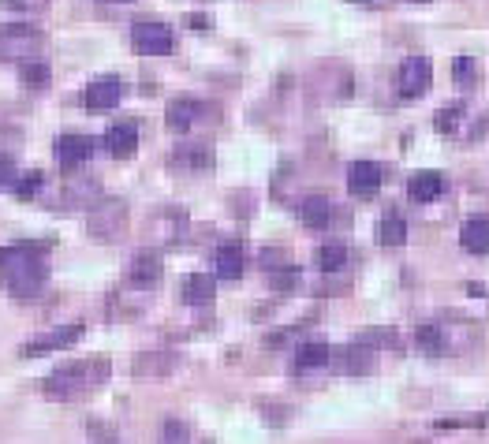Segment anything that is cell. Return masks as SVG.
<instances>
[{
	"instance_id": "obj_13",
	"label": "cell",
	"mask_w": 489,
	"mask_h": 444,
	"mask_svg": "<svg viewBox=\"0 0 489 444\" xmlns=\"http://www.w3.org/2000/svg\"><path fill=\"white\" fill-rule=\"evenodd\" d=\"M161 269H164V262H161L157 251H142V254H135L128 277H131V284H138V288H150V284L161 280Z\"/></svg>"
},
{
	"instance_id": "obj_31",
	"label": "cell",
	"mask_w": 489,
	"mask_h": 444,
	"mask_svg": "<svg viewBox=\"0 0 489 444\" xmlns=\"http://www.w3.org/2000/svg\"><path fill=\"white\" fill-rule=\"evenodd\" d=\"M362 343H396V333L393 329H370V333H362Z\"/></svg>"
},
{
	"instance_id": "obj_33",
	"label": "cell",
	"mask_w": 489,
	"mask_h": 444,
	"mask_svg": "<svg viewBox=\"0 0 489 444\" xmlns=\"http://www.w3.org/2000/svg\"><path fill=\"white\" fill-rule=\"evenodd\" d=\"M187 27H194V31H206V27H209V19H206V15H187Z\"/></svg>"
},
{
	"instance_id": "obj_4",
	"label": "cell",
	"mask_w": 489,
	"mask_h": 444,
	"mask_svg": "<svg viewBox=\"0 0 489 444\" xmlns=\"http://www.w3.org/2000/svg\"><path fill=\"white\" fill-rule=\"evenodd\" d=\"M128 228V202L124 199H102L90 209V235L93 239H120Z\"/></svg>"
},
{
	"instance_id": "obj_18",
	"label": "cell",
	"mask_w": 489,
	"mask_h": 444,
	"mask_svg": "<svg viewBox=\"0 0 489 444\" xmlns=\"http://www.w3.org/2000/svg\"><path fill=\"white\" fill-rule=\"evenodd\" d=\"M183 303L187 306H209L213 303V295H217V288H213V277H206V273H191V277H183Z\"/></svg>"
},
{
	"instance_id": "obj_7",
	"label": "cell",
	"mask_w": 489,
	"mask_h": 444,
	"mask_svg": "<svg viewBox=\"0 0 489 444\" xmlns=\"http://www.w3.org/2000/svg\"><path fill=\"white\" fill-rule=\"evenodd\" d=\"M83 340V325H64V329H53L45 336H34L27 348H22V355L27 359H38V355H49V351H60V348H71V343Z\"/></svg>"
},
{
	"instance_id": "obj_3",
	"label": "cell",
	"mask_w": 489,
	"mask_h": 444,
	"mask_svg": "<svg viewBox=\"0 0 489 444\" xmlns=\"http://www.w3.org/2000/svg\"><path fill=\"white\" fill-rule=\"evenodd\" d=\"M45 45V34L31 22H8L0 27V60H31Z\"/></svg>"
},
{
	"instance_id": "obj_32",
	"label": "cell",
	"mask_w": 489,
	"mask_h": 444,
	"mask_svg": "<svg viewBox=\"0 0 489 444\" xmlns=\"http://www.w3.org/2000/svg\"><path fill=\"white\" fill-rule=\"evenodd\" d=\"M12 180H15V161L8 154H0V191H4Z\"/></svg>"
},
{
	"instance_id": "obj_29",
	"label": "cell",
	"mask_w": 489,
	"mask_h": 444,
	"mask_svg": "<svg viewBox=\"0 0 489 444\" xmlns=\"http://www.w3.org/2000/svg\"><path fill=\"white\" fill-rule=\"evenodd\" d=\"M441 430H456V426H489V414H478V418H445V422H437Z\"/></svg>"
},
{
	"instance_id": "obj_24",
	"label": "cell",
	"mask_w": 489,
	"mask_h": 444,
	"mask_svg": "<svg viewBox=\"0 0 489 444\" xmlns=\"http://www.w3.org/2000/svg\"><path fill=\"white\" fill-rule=\"evenodd\" d=\"M344 262H348V246H340V243H329V246L317 251V265H322L325 273H336Z\"/></svg>"
},
{
	"instance_id": "obj_16",
	"label": "cell",
	"mask_w": 489,
	"mask_h": 444,
	"mask_svg": "<svg viewBox=\"0 0 489 444\" xmlns=\"http://www.w3.org/2000/svg\"><path fill=\"white\" fill-rule=\"evenodd\" d=\"M199 112H202V105L194 102V97H180V102L168 109V131H173V135H187L194 123H199Z\"/></svg>"
},
{
	"instance_id": "obj_14",
	"label": "cell",
	"mask_w": 489,
	"mask_h": 444,
	"mask_svg": "<svg viewBox=\"0 0 489 444\" xmlns=\"http://www.w3.org/2000/svg\"><path fill=\"white\" fill-rule=\"evenodd\" d=\"M459 243L467 246L471 254H489V217H471V220H463Z\"/></svg>"
},
{
	"instance_id": "obj_34",
	"label": "cell",
	"mask_w": 489,
	"mask_h": 444,
	"mask_svg": "<svg viewBox=\"0 0 489 444\" xmlns=\"http://www.w3.org/2000/svg\"><path fill=\"white\" fill-rule=\"evenodd\" d=\"M4 8H12V12H15V8H22V0H4Z\"/></svg>"
},
{
	"instance_id": "obj_20",
	"label": "cell",
	"mask_w": 489,
	"mask_h": 444,
	"mask_svg": "<svg viewBox=\"0 0 489 444\" xmlns=\"http://www.w3.org/2000/svg\"><path fill=\"white\" fill-rule=\"evenodd\" d=\"M441 191H445V180L437 176V172H419V176L407 183V194L414 202H433Z\"/></svg>"
},
{
	"instance_id": "obj_12",
	"label": "cell",
	"mask_w": 489,
	"mask_h": 444,
	"mask_svg": "<svg viewBox=\"0 0 489 444\" xmlns=\"http://www.w3.org/2000/svg\"><path fill=\"white\" fill-rule=\"evenodd\" d=\"M90 157H93V138H86V135H60L57 138V161L64 168H79Z\"/></svg>"
},
{
	"instance_id": "obj_35",
	"label": "cell",
	"mask_w": 489,
	"mask_h": 444,
	"mask_svg": "<svg viewBox=\"0 0 489 444\" xmlns=\"http://www.w3.org/2000/svg\"><path fill=\"white\" fill-rule=\"evenodd\" d=\"M355 4H370L374 8V4H385V0H355Z\"/></svg>"
},
{
	"instance_id": "obj_9",
	"label": "cell",
	"mask_w": 489,
	"mask_h": 444,
	"mask_svg": "<svg viewBox=\"0 0 489 444\" xmlns=\"http://www.w3.org/2000/svg\"><path fill=\"white\" fill-rule=\"evenodd\" d=\"M120 97H124V83L116 75H105V79H93L86 86V109L90 112H109L120 105Z\"/></svg>"
},
{
	"instance_id": "obj_26",
	"label": "cell",
	"mask_w": 489,
	"mask_h": 444,
	"mask_svg": "<svg viewBox=\"0 0 489 444\" xmlns=\"http://www.w3.org/2000/svg\"><path fill=\"white\" fill-rule=\"evenodd\" d=\"M452 75H456L459 86H475V79H478V60L456 57V60H452Z\"/></svg>"
},
{
	"instance_id": "obj_6",
	"label": "cell",
	"mask_w": 489,
	"mask_h": 444,
	"mask_svg": "<svg viewBox=\"0 0 489 444\" xmlns=\"http://www.w3.org/2000/svg\"><path fill=\"white\" fill-rule=\"evenodd\" d=\"M433 83V64L426 57H407L400 64V79H396V90L400 97H407V102H414V97H422Z\"/></svg>"
},
{
	"instance_id": "obj_27",
	"label": "cell",
	"mask_w": 489,
	"mask_h": 444,
	"mask_svg": "<svg viewBox=\"0 0 489 444\" xmlns=\"http://www.w3.org/2000/svg\"><path fill=\"white\" fill-rule=\"evenodd\" d=\"M463 112H467V109H463L459 102L445 105V112H441V116H437V131H445V135H452V131H456V123H459V116H463Z\"/></svg>"
},
{
	"instance_id": "obj_28",
	"label": "cell",
	"mask_w": 489,
	"mask_h": 444,
	"mask_svg": "<svg viewBox=\"0 0 489 444\" xmlns=\"http://www.w3.org/2000/svg\"><path fill=\"white\" fill-rule=\"evenodd\" d=\"M41 172H31V176H22L19 183H15V199H34V194L41 191Z\"/></svg>"
},
{
	"instance_id": "obj_23",
	"label": "cell",
	"mask_w": 489,
	"mask_h": 444,
	"mask_svg": "<svg viewBox=\"0 0 489 444\" xmlns=\"http://www.w3.org/2000/svg\"><path fill=\"white\" fill-rule=\"evenodd\" d=\"M336 366L344 369V374H366V369H370V355H366V348H348L336 359Z\"/></svg>"
},
{
	"instance_id": "obj_17",
	"label": "cell",
	"mask_w": 489,
	"mask_h": 444,
	"mask_svg": "<svg viewBox=\"0 0 489 444\" xmlns=\"http://www.w3.org/2000/svg\"><path fill=\"white\" fill-rule=\"evenodd\" d=\"M299 220L307 228H325L333 220V202L325 199V194H307L303 206H299Z\"/></svg>"
},
{
	"instance_id": "obj_36",
	"label": "cell",
	"mask_w": 489,
	"mask_h": 444,
	"mask_svg": "<svg viewBox=\"0 0 489 444\" xmlns=\"http://www.w3.org/2000/svg\"><path fill=\"white\" fill-rule=\"evenodd\" d=\"M411 4H430V0H411Z\"/></svg>"
},
{
	"instance_id": "obj_37",
	"label": "cell",
	"mask_w": 489,
	"mask_h": 444,
	"mask_svg": "<svg viewBox=\"0 0 489 444\" xmlns=\"http://www.w3.org/2000/svg\"><path fill=\"white\" fill-rule=\"evenodd\" d=\"M109 4H128V0H109Z\"/></svg>"
},
{
	"instance_id": "obj_22",
	"label": "cell",
	"mask_w": 489,
	"mask_h": 444,
	"mask_svg": "<svg viewBox=\"0 0 489 444\" xmlns=\"http://www.w3.org/2000/svg\"><path fill=\"white\" fill-rule=\"evenodd\" d=\"M19 79L31 90H45L53 75H49V64H41V60H19Z\"/></svg>"
},
{
	"instance_id": "obj_25",
	"label": "cell",
	"mask_w": 489,
	"mask_h": 444,
	"mask_svg": "<svg viewBox=\"0 0 489 444\" xmlns=\"http://www.w3.org/2000/svg\"><path fill=\"white\" fill-rule=\"evenodd\" d=\"M414 340H419V348L437 355V351H445V333L437 329V325H419V333H414Z\"/></svg>"
},
{
	"instance_id": "obj_15",
	"label": "cell",
	"mask_w": 489,
	"mask_h": 444,
	"mask_svg": "<svg viewBox=\"0 0 489 444\" xmlns=\"http://www.w3.org/2000/svg\"><path fill=\"white\" fill-rule=\"evenodd\" d=\"M213 265H217V277H225V280H239L243 277V246L239 243H225V246H217V254H213Z\"/></svg>"
},
{
	"instance_id": "obj_11",
	"label": "cell",
	"mask_w": 489,
	"mask_h": 444,
	"mask_svg": "<svg viewBox=\"0 0 489 444\" xmlns=\"http://www.w3.org/2000/svg\"><path fill=\"white\" fill-rule=\"evenodd\" d=\"M173 168L180 172H209L213 168V150L202 142H180L173 150Z\"/></svg>"
},
{
	"instance_id": "obj_10",
	"label": "cell",
	"mask_w": 489,
	"mask_h": 444,
	"mask_svg": "<svg viewBox=\"0 0 489 444\" xmlns=\"http://www.w3.org/2000/svg\"><path fill=\"white\" fill-rule=\"evenodd\" d=\"M381 180H385V172H381L378 161H355V164H348V191L359 194V199H366V194H378Z\"/></svg>"
},
{
	"instance_id": "obj_21",
	"label": "cell",
	"mask_w": 489,
	"mask_h": 444,
	"mask_svg": "<svg viewBox=\"0 0 489 444\" xmlns=\"http://www.w3.org/2000/svg\"><path fill=\"white\" fill-rule=\"evenodd\" d=\"M378 239H381V246H400V243H407V220H404L400 213H388L381 225H378Z\"/></svg>"
},
{
	"instance_id": "obj_2",
	"label": "cell",
	"mask_w": 489,
	"mask_h": 444,
	"mask_svg": "<svg viewBox=\"0 0 489 444\" xmlns=\"http://www.w3.org/2000/svg\"><path fill=\"white\" fill-rule=\"evenodd\" d=\"M109 381V362L105 359H79V362H64L53 374L45 377V396L57 404H79L90 400L97 388Z\"/></svg>"
},
{
	"instance_id": "obj_8",
	"label": "cell",
	"mask_w": 489,
	"mask_h": 444,
	"mask_svg": "<svg viewBox=\"0 0 489 444\" xmlns=\"http://www.w3.org/2000/svg\"><path fill=\"white\" fill-rule=\"evenodd\" d=\"M138 138H142V128H138V120H120V123H112L109 128V135H105V146H109V154L112 157H131L135 150H138Z\"/></svg>"
},
{
	"instance_id": "obj_19",
	"label": "cell",
	"mask_w": 489,
	"mask_h": 444,
	"mask_svg": "<svg viewBox=\"0 0 489 444\" xmlns=\"http://www.w3.org/2000/svg\"><path fill=\"white\" fill-rule=\"evenodd\" d=\"M333 359V348L325 340H307L296 348V369H317V366H325Z\"/></svg>"
},
{
	"instance_id": "obj_30",
	"label": "cell",
	"mask_w": 489,
	"mask_h": 444,
	"mask_svg": "<svg viewBox=\"0 0 489 444\" xmlns=\"http://www.w3.org/2000/svg\"><path fill=\"white\" fill-rule=\"evenodd\" d=\"M164 444H187V426L183 422H168L164 426Z\"/></svg>"
},
{
	"instance_id": "obj_1",
	"label": "cell",
	"mask_w": 489,
	"mask_h": 444,
	"mask_svg": "<svg viewBox=\"0 0 489 444\" xmlns=\"http://www.w3.org/2000/svg\"><path fill=\"white\" fill-rule=\"evenodd\" d=\"M0 277L15 299H34L45 288V243H15L0 246Z\"/></svg>"
},
{
	"instance_id": "obj_5",
	"label": "cell",
	"mask_w": 489,
	"mask_h": 444,
	"mask_svg": "<svg viewBox=\"0 0 489 444\" xmlns=\"http://www.w3.org/2000/svg\"><path fill=\"white\" fill-rule=\"evenodd\" d=\"M131 45H135V53H142V57H168L176 49V34L168 31V22L146 19V22H135Z\"/></svg>"
}]
</instances>
